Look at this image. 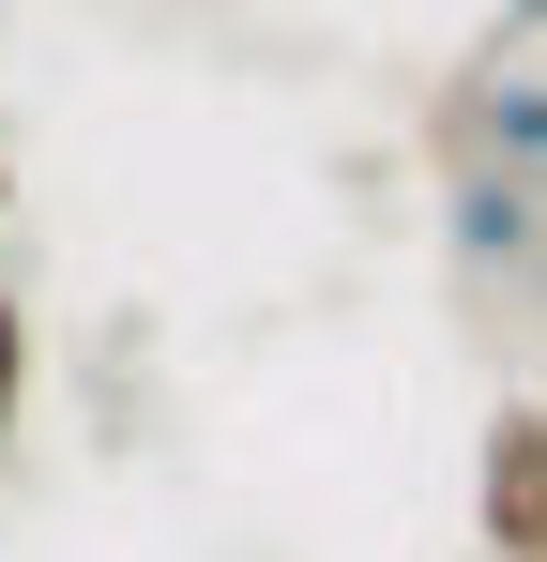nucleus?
<instances>
[{"mask_svg": "<svg viewBox=\"0 0 547 562\" xmlns=\"http://www.w3.org/2000/svg\"><path fill=\"white\" fill-rule=\"evenodd\" d=\"M456 259H502V274L533 259V183H517V168H471V183H456Z\"/></svg>", "mask_w": 547, "mask_h": 562, "instance_id": "obj_2", "label": "nucleus"}, {"mask_svg": "<svg viewBox=\"0 0 547 562\" xmlns=\"http://www.w3.org/2000/svg\"><path fill=\"white\" fill-rule=\"evenodd\" d=\"M471 532L487 562H547V395H502L471 441Z\"/></svg>", "mask_w": 547, "mask_h": 562, "instance_id": "obj_1", "label": "nucleus"}, {"mask_svg": "<svg viewBox=\"0 0 547 562\" xmlns=\"http://www.w3.org/2000/svg\"><path fill=\"white\" fill-rule=\"evenodd\" d=\"M31 366H46V335H31V304L0 289V441L31 426Z\"/></svg>", "mask_w": 547, "mask_h": 562, "instance_id": "obj_4", "label": "nucleus"}, {"mask_svg": "<svg viewBox=\"0 0 547 562\" xmlns=\"http://www.w3.org/2000/svg\"><path fill=\"white\" fill-rule=\"evenodd\" d=\"M487 15H502V31H547V0H487Z\"/></svg>", "mask_w": 547, "mask_h": 562, "instance_id": "obj_5", "label": "nucleus"}, {"mask_svg": "<svg viewBox=\"0 0 547 562\" xmlns=\"http://www.w3.org/2000/svg\"><path fill=\"white\" fill-rule=\"evenodd\" d=\"M471 137H487V168L533 183V168H547V77H502V92L471 106Z\"/></svg>", "mask_w": 547, "mask_h": 562, "instance_id": "obj_3", "label": "nucleus"}]
</instances>
